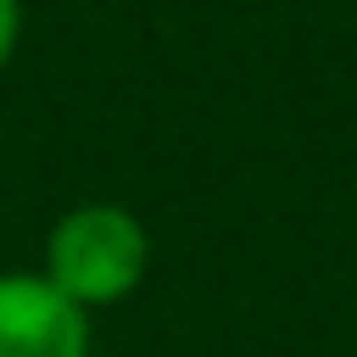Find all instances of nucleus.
Returning <instances> with one entry per match:
<instances>
[{
    "mask_svg": "<svg viewBox=\"0 0 357 357\" xmlns=\"http://www.w3.org/2000/svg\"><path fill=\"white\" fill-rule=\"evenodd\" d=\"M151 229L123 201H78L45 234V279L84 312H106L145 284Z\"/></svg>",
    "mask_w": 357,
    "mask_h": 357,
    "instance_id": "f257e3e1",
    "label": "nucleus"
},
{
    "mask_svg": "<svg viewBox=\"0 0 357 357\" xmlns=\"http://www.w3.org/2000/svg\"><path fill=\"white\" fill-rule=\"evenodd\" d=\"M0 357H89V312L39 268L0 273Z\"/></svg>",
    "mask_w": 357,
    "mask_h": 357,
    "instance_id": "f03ea898",
    "label": "nucleus"
},
{
    "mask_svg": "<svg viewBox=\"0 0 357 357\" xmlns=\"http://www.w3.org/2000/svg\"><path fill=\"white\" fill-rule=\"evenodd\" d=\"M17 45H22V0H0V73L11 67Z\"/></svg>",
    "mask_w": 357,
    "mask_h": 357,
    "instance_id": "7ed1b4c3",
    "label": "nucleus"
}]
</instances>
